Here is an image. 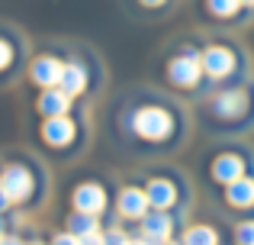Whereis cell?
Masks as SVG:
<instances>
[{"label": "cell", "instance_id": "6da1fadb", "mask_svg": "<svg viewBox=\"0 0 254 245\" xmlns=\"http://www.w3.org/2000/svg\"><path fill=\"white\" fill-rule=\"evenodd\" d=\"M171 113L161 107H145L135 113V132L145 139H164L171 132Z\"/></svg>", "mask_w": 254, "mask_h": 245}, {"label": "cell", "instance_id": "7a4b0ae2", "mask_svg": "<svg viewBox=\"0 0 254 245\" xmlns=\"http://www.w3.org/2000/svg\"><path fill=\"white\" fill-rule=\"evenodd\" d=\"M0 187L6 190L10 200H26V197L32 194V174L23 164H10V168L3 171V177H0Z\"/></svg>", "mask_w": 254, "mask_h": 245}, {"label": "cell", "instance_id": "3957f363", "mask_svg": "<svg viewBox=\"0 0 254 245\" xmlns=\"http://www.w3.org/2000/svg\"><path fill=\"white\" fill-rule=\"evenodd\" d=\"M74 207L81 210V213H103L106 207V194L103 187H97V184H81V187L74 190Z\"/></svg>", "mask_w": 254, "mask_h": 245}, {"label": "cell", "instance_id": "277c9868", "mask_svg": "<svg viewBox=\"0 0 254 245\" xmlns=\"http://www.w3.org/2000/svg\"><path fill=\"white\" fill-rule=\"evenodd\" d=\"M168 75H171L174 84H180V87H190V84L199 81V58H193V55L174 58L171 68H168Z\"/></svg>", "mask_w": 254, "mask_h": 245}, {"label": "cell", "instance_id": "5b68a950", "mask_svg": "<svg viewBox=\"0 0 254 245\" xmlns=\"http://www.w3.org/2000/svg\"><path fill=\"white\" fill-rule=\"evenodd\" d=\"M62 71H64V65L58 62V58H39L36 65H32V81L36 84H42V87H55L58 81H62Z\"/></svg>", "mask_w": 254, "mask_h": 245}, {"label": "cell", "instance_id": "8992f818", "mask_svg": "<svg viewBox=\"0 0 254 245\" xmlns=\"http://www.w3.org/2000/svg\"><path fill=\"white\" fill-rule=\"evenodd\" d=\"M145 210H148V194L138 187H129L119 194V213L129 216V220H138V216H145Z\"/></svg>", "mask_w": 254, "mask_h": 245}, {"label": "cell", "instance_id": "52a82bcc", "mask_svg": "<svg viewBox=\"0 0 254 245\" xmlns=\"http://www.w3.org/2000/svg\"><path fill=\"white\" fill-rule=\"evenodd\" d=\"M232 65H235V58H232V52H229V49H222V45H212V49L203 55V68L209 71L212 78L229 75V71H232Z\"/></svg>", "mask_w": 254, "mask_h": 245}, {"label": "cell", "instance_id": "ba28073f", "mask_svg": "<svg viewBox=\"0 0 254 245\" xmlns=\"http://www.w3.org/2000/svg\"><path fill=\"white\" fill-rule=\"evenodd\" d=\"M148 203L151 207H158V210H164V207H171L174 203V197H177V190H174V184L171 181H161V177H155V181H148Z\"/></svg>", "mask_w": 254, "mask_h": 245}, {"label": "cell", "instance_id": "9c48e42d", "mask_svg": "<svg viewBox=\"0 0 254 245\" xmlns=\"http://www.w3.org/2000/svg\"><path fill=\"white\" fill-rule=\"evenodd\" d=\"M242 171H245V164H242V158H238V155H222V158H216V164H212L216 181H225V184L238 181Z\"/></svg>", "mask_w": 254, "mask_h": 245}, {"label": "cell", "instance_id": "30bf717a", "mask_svg": "<svg viewBox=\"0 0 254 245\" xmlns=\"http://www.w3.org/2000/svg\"><path fill=\"white\" fill-rule=\"evenodd\" d=\"M68 107H71V97L64 94V90H52V87L45 90L42 100H39V110H42L45 116H64Z\"/></svg>", "mask_w": 254, "mask_h": 245}, {"label": "cell", "instance_id": "8fae6325", "mask_svg": "<svg viewBox=\"0 0 254 245\" xmlns=\"http://www.w3.org/2000/svg\"><path fill=\"white\" fill-rule=\"evenodd\" d=\"M45 142H52V145H64V142H71V136H74V126H71L64 116H52L49 123H45Z\"/></svg>", "mask_w": 254, "mask_h": 245}, {"label": "cell", "instance_id": "7c38bea8", "mask_svg": "<svg viewBox=\"0 0 254 245\" xmlns=\"http://www.w3.org/2000/svg\"><path fill=\"white\" fill-rule=\"evenodd\" d=\"M62 90L68 97H74V94H81V90L87 87V75H84V68H77V65H64V71H62Z\"/></svg>", "mask_w": 254, "mask_h": 245}, {"label": "cell", "instance_id": "4fadbf2b", "mask_svg": "<svg viewBox=\"0 0 254 245\" xmlns=\"http://www.w3.org/2000/svg\"><path fill=\"white\" fill-rule=\"evenodd\" d=\"M229 200L232 207H251L254 203V181L251 177H238L229 184Z\"/></svg>", "mask_w": 254, "mask_h": 245}, {"label": "cell", "instance_id": "5bb4252c", "mask_svg": "<svg viewBox=\"0 0 254 245\" xmlns=\"http://www.w3.org/2000/svg\"><path fill=\"white\" fill-rule=\"evenodd\" d=\"M145 236H148V239L164 242L171 236V216L168 213H151L148 220H145Z\"/></svg>", "mask_w": 254, "mask_h": 245}, {"label": "cell", "instance_id": "9a60e30c", "mask_svg": "<svg viewBox=\"0 0 254 245\" xmlns=\"http://www.w3.org/2000/svg\"><path fill=\"white\" fill-rule=\"evenodd\" d=\"M216 110H219L222 116H238V113L245 110V94H242V90H232V94H222V97L216 100Z\"/></svg>", "mask_w": 254, "mask_h": 245}, {"label": "cell", "instance_id": "2e32d148", "mask_svg": "<svg viewBox=\"0 0 254 245\" xmlns=\"http://www.w3.org/2000/svg\"><path fill=\"white\" fill-rule=\"evenodd\" d=\"M68 229L77 236V239L87 236V233H97V216H93V213H81V210H77V213L68 220Z\"/></svg>", "mask_w": 254, "mask_h": 245}, {"label": "cell", "instance_id": "e0dca14e", "mask_svg": "<svg viewBox=\"0 0 254 245\" xmlns=\"http://www.w3.org/2000/svg\"><path fill=\"white\" fill-rule=\"evenodd\" d=\"M184 245H219V239L209 226H193L190 233L184 236Z\"/></svg>", "mask_w": 254, "mask_h": 245}, {"label": "cell", "instance_id": "ac0fdd59", "mask_svg": "<svg viewBox=\"0 0 254 245\" xmlns=\"http://www.w3.org/2000/svg\"><path fill=\"white\" fill-rule=\"evenodd\" d=\"M238 6H242V0H209V10L216 16H232Z\"/></svg>", "mask_w": 254, "mask_h": 245}, {"label": "cell", "instance_id": "d6986e66", "mask_svg": "<svg viewBox=\"0 0 254 245\" xmlns=\"http://www.w3.org/2000/svg\"><path fill=\"white\" fill-rule=\"evenodd\" d=\"M238 245H254V223H242L238 226Z\"/></svg>", "mask_w": 254, "mask_h": 245}, {"label": "cell", "instance_id": "ffe728a7", "mask_svg": "<svg viewBox=\"0 0 254 245\" xmlns=\"http://www.w3.org/2000/svg\"><path fill=\"white\" fill-rule=\"evenodd\" d=\"M81 245H106V236H100V233H87V236H81Z\"/></svg>", "mask_w": 254, "mask_h": 245}, {"label": "cell", "instance_id": "44dd1931", "mask_svg": "<svg viewBox=\"0 0 254 245\" xmlns=\"http://www.w3.org/2000/svg\"><path fill=\"white\" fill-rule=\"evenodd\" d=\"M52 245H81V239H77L74 233H64V236H55V242Z\"/></svg>", "mask_w": 254, "mask_h": 245}, {"label": "cell", "instance_id": "7402d4cb", "mask_svg": "<svg viewBox=\"0 0 254 245\" xmlns=\"http://www.w3.org/2000/svg\"><path fill=\"white\" fill-rule=\"evenodd\" d=\"M106 245H129V239L123 233H106Z\"/></svg>", "mask_w": 254, "mask_h": 245}, {"label": "cell", "instance_id": "603a6c76", "mask_svg": "<svg viewBox=\"0 0 254 245\" xmlns=\"http://www.w3.org/2000/svg\"><path fill=\"white\" fill-rule=\"evenodd\" d=\"M6 65H10V45L0 39V68H6Z\"/></svg>", "mask_w": 254, "mask_h": 245}, {"label": "cell", "instance_id": "cb8c5ba5", "mask_svg": "<svg viewBox=\"0 0 254 245\" xmlns=\"http://www.w3.org/2000/svg\"><path fill=\"white\" fill-rule=\"evenodd\" d=\"M0 245H19V239H13V236H6V239H3V236H0Z\"/></svg>", "mask_w": 254, "mask_h": 245}, {"label": "cell", "instance_id": "d4e9b609", "mask_svg": "<svg viewBox=\"0 0 254 245\" xmlns=\"http://www.w3.org/2000/svg\"><path fill=\"white\" fill-rule=\"evenodd\" d=\"M6 203H10V197H6V190H3V187H0V210H3V207H6Z\"/></svg>", "mask_w": 254, "mask_h": 245}, {"label": "cell", "instance_id": "484cf974", "mask_svg": "<svg viewBox=\"0 0 254 245\" xmlns=\"http://www.w3.org/2000/svg\"><path fill=\"white\" fill-rule=\"evenodd\" d=\"M142 3H151V6H158V3H164V0H142Z\"/></svg>", "mask_w": 254, "mask_h": 245}, {"label": "cell", "instance_id": "4316f807", "mask_svg": "<svg viewBox=\"0 0 254 245\" xmlns=\"http://www.w3.org/2000/svg\"><path fill=\"white\" fill-rule=\"evenodd\" d=\"M129 245H148V242H129Z\"/></svg>", "mask_w": 254, "mask_h": 245}, {"label": "cell", "instance_id": "83f0119b", "mask_svg": "<svg viewBox=\"0 0 254 245\" xmlns=\"http://www.w3.org/2000/svg\"><path fill=\"white\" fill-rule=\"evenodd\" d=\"M242 3H254V0H242Z\"/></svg>", "mask_w": 254, "mask_h": 245}, {"label": "cell", "instance_id": "f1b7e54d", "mask_svg": "<svg viewBox=\"0 0 254 245\" xmlns=\"http://www.w3.org/2000/svg\"><path fill=\"white\" fill-rule=\"evenodd\" d=\"M32 245H39V242H32Z\"/></svg>", "mask_w": 254, "mask_h": 245}]
</instances>
